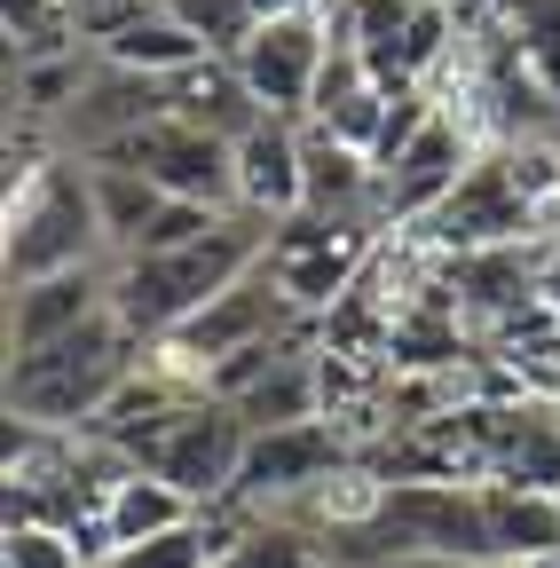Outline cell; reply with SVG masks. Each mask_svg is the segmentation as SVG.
I'll return each mask as SVG.
<instances>
[{
    "label": "cell",
    "mask_w": 560,
    "mask_h": 568,
    "mask_svg": "<svg viewBox=\"0 0 560 568\" xmlns=\"http://www.w3.org/2000/svg\"><path fill=\"white\" fill-rule=\"evenodd\" d=\"M95 308H111V261H80V268L9 284V355H24V347H40L55 332L88 324Z\"/></svg>",
    "instance_id": "obj_13"
},
{
    "label": "cell",
    "mask_w": 560,
    "mask_h": 568,
    "mask_svg": "<svg viewBox=\"0 0 560 568\" xmlns=\"http://www.w3.org/2000/svg\"><path fill=\"white\" fill-rule=\"evenodd\" d=\"M230 63L245 71V88L261 95V111L308 119L316 80H324V63H332V17H324V0H301V9L261 17V24L230 48Z\"/></svg>",
    "instance_id": "obj_6"
},
{
    "label": "cell",
    "mask_w": 560,
    "mask_h": 568,
    "mask_svg": "<svg viewBox=\"0 0 560 568\" xmlns=\"http://www.w3.org/2000/svg\"><path fill=\"white\" fill-rule=\"evenodd\" d=\"M159 9H174L205 48H214V55H230V48L261 24V0H159Z\"/></svg>",
    "instance_id": "obj_19"
},
{
    "label": "cell",
    "mask_w": 560,
    "mask_h": 568,
    "mask_svg": "<svg viewBox=\"0 0 560 568\" xmlns=\"http://www.w3.org/2000/svg\"><path fill=\"white\" fill-rule=\"evenodd\" d=\"M205 506L182 489V481H166L159 466H143L134 458L111 489H103V529H111V545H134V537H159V529H182V521H197Z\"/></svg>",
    "instance_id": "obj_14"
},
{
    "label": "cell",
    "mask_w": 560,
    "mask_h": 568,
    "mask_svg": "<svg viewBox=\"0 0 560 568\" xmlns=\"http://www.w3.org/2000/svg\"><path fill=\"white\" fill-rule=\"evenodd\" d=\"M481 568H521V560H481Z\"/></svg>",
    "instance_id": "obj_23"
},
{
    "label": "cell",
    "mask_w": 560,
    "mask_h": 568,
    "mask_svg": "<svg viewBox=\"0 0 560 568\" xmlns=\"http://www.w3.org/2000/svg\"><path fill=\"white\" fill-rule=\"evenodd\" d=\"M0 568H88V545L72 521H9Z\"/></svg>",
    "instance_id": "obj_18"
},
{
    "label": "cell",
    "mask_w": 560,
    "mask_h": 568,
    "mask_svg": "<svg viewBox=\"0 0 560 568\" xmlns=\"http://www.w3.org/2000/svg\"><path fill=\"white\" fill-rule=\"evenodd\" d=\"M134 9H143V0H72V24H80V40L95 48L119 17H134Z\"/></svg>",
    "instance_id": "obj_21"
},
{
    "label": "cell",
    "mask_w": 560,
    "mask_h": 568,
    "mask_svg": "<svg viewBox=\"0 0 560 568\" xmlns=\"http://www.w3.org/2000/svg\"><path fill=\"white\" fill-rule=\"evenodd\" d=\"M379 568H474V560H458V552H435V545H403V552H387Z\"/></svg>",
    "instance_id": "obj_22"
},
{
    "label": "cell",
    "mask_w": 560,
    "mask_h": 568,
    "mask_svg": "<svg viewBox=\"0 0 560 568\" xmlns=\"http://www.w3.org/2000/svg\"><path fill=\"white\" fill-rule=\"evenodd\" d=\"M88 190H95V213H103V245H111V261L134 253V237H143L151 213L166 205V190H159L143 166H126V159H88Z\"/></svg>",
    "instance_id": "obj_17"
},
{
    "label": "cell",
    "mask_w": 560,
    "mask_h": 568,
    "mask_svg": "<svg viewBox=\"0 0 560 568\" xmlns=\"http://www.w3.org/2000/svg\"><path fill=\"white\" fill-rule=\"evenodd\" d=\"M230 205H205V197H166L159 213H151V230L134 237V253H166V245H190V237H205L222 222Z\"/></svg>",
    "instance_id": "obj_20"
},
{
    "label": "cell",
    "mask_w": 560,
    "mask_h": 568,
    "mask_svg": "<svg viewBox=\"0 0 560 568\" xmlns=\"http://www.w3.org/2000/svg\"><path fill=\"white\" fill-rule=\"evenodd\" d=\"M268 237H276L268 213L230 205L222 222L205 230V237H190V245H166V253H119V261H111V308H119V324L143 332V339L174 332L182 316H197L214 293H230L245 268H261V261H268Z\"/></svg>",
    "instance_id": "obj_1"
},
{
    "label": "cell",
    "mask_w": 560,
    "mask_h": 568,
    "mask_svg": "<svg viewBox=\"0 0 560 568\" xmlns=\"http://www.w3.org/2000/svg\"><path fill=\"white\" fill-rule=\"evenodd\" d=\"M237 205H245V213H268V222H285V213H301V205H308L301 119L261 111V119L237 134Z\"/></svg>",
    "instance_id": "obj_12"
},
{
    "label": "cell",
    "mask_w": 560,
    "mask_h": 568,
    "mask_svg": "<svg viewBox=\"0 0 560 568\" xmlns=\"http://www.w3.org/2000/svg\"><path fill=\"white\" fill-rule=\"evenodd\" d=\"M245 443H253V426H245L237 403H222V395H182V403H166L143 435L126 443V458L159 466L166 481H182V489L197 497V506H214V497L237 489Z\"/></svg>",
    "instance_id": "obj_4"
},
{
    "label": "cell",
    "mask_w": 560,
    "mask_h": 568,
    "mask_svg": "<svg viewBox=\"0 0 560 568\" xmlns=\"http://www.w3.org/2000/svg\"><path fill=\"white\" fill-rule=\"evenodd\" d=\"M387 514L435 552H458V560H498L489 545V506H481V481H387Z\"/></svg>",
    "instance_id": "obj_11"
},
{
    "label": "cell",
    "mask_w": 560,
    "mask_h": 568,
    "mask_svg": "<svg viewBox=\"0 0 560 568\" xmlns=\"http://www.w3.org/2000/svg\"><path fill=\"white\" fill-rule=\"evenodd\" d=\"M489 506V545L498 560H537L560 545V489H521V481H481Z\"/></svg>",
    "instance_id": "obj_16"
},
{
    "label": "cell",
    "mask_w": 560,
    "mask_h": 568,
    "mask_svg": "<svg viewBox=\"0 0 560 568\" xmlns=\"http://www.w3.org/2000/svg\"><path fill=\"white\" fill-rule=\"evenodd\" d=\"M95 159H126V166H143L166 197H205V205H237V134H214V126H197L182 111L151 119V126H134L126 142H111V151Z\"/></svg>",
    "instance_id": "obj_7"
},
{
    "label": "cell",
    "mask_w": 560,
    "mask_h": 568,
    "mask_svg": "<svg viewBox=\"0 0 560 568\" xmlns=\"http://www.w3.org/2000/svg\"><path fill=\"white\" fill-rule=\"evenodd\" d=\"M95 55L103 63H126V71H159V80H174V71H190L197 55H214L174 9H159V0H143L134 17H119L103 40H95Z\"/></svg>",
    "instance_id": "obj_15"
},
{
    "label": "cell",
    "mask_w": 560,
    "mask_h": 568,
    "mask_svg": "<svg viewBox=\"0 0 560 568\" xmlns=\"http://www.w3.org/2000/svg\"><path fill=\"white\" fill-rule=\"evenodd\" d=\"M347 466V426L324 410V418H301V426H261L245 443V466H237V489L253 514H285L316 481H332Z\"/></svg>",
    "instance_id": "obj_8"
},
{
    "label": "cell",
    "mask_w": 560,
    "mask_h": 568,
    "mask_svg": "<svg viewBox=\"0 0 560 568\" xmlns=\"http://www.w3.org/2000/svg\"><path fill=\"white\" fill-rule=\"evenodd\" d=\"M293 324H308V308L285 293V276L261 261V268H245V276L230 284V293L205 301L197 316H182L174 332H159L143 355H151L159 372H174L182 387L205 395V372H214L230 347H245V339H276V332H293Z\"/></svg>",
    "instance_id": "obj_3"
},
{
    "label": "cell",
    "mask_w": 560,
    "mask_h": 568,
    "mask_svg": "<svg viewBox=\"0 0 560 568\" xmlns=\"http://www.w3.org/2000/svg\"><path fill=\"white\" fill-rule=\"evenodd\" d=\"M418 230H427L435 253H489V245H529V237H544V213H537V197L521 190L506 142H489V151L466 166V182H458Z\"/></svg>",
    "instance_id": "obj_5"
},
{
    "label": "cell",
    "mask_w": 560,
    "mask_h": 568,
    "mask_svg": "<svg viewBox=\"0 0 560 568\" xmlns=\"http://www.w3.org/2000/svg\"><path fill=\"white\" fill-rule=\"evenodd\" d=\"M489 151V142L458 119V111H435L427 119V134H418L410 142V151L379 174V197H387V230H418V222H427V213L466 182V166Z\"/></svg>",
    "instance_id": "obj_9"
},
{
    "label": "cell",
    "mask_w": 560,
    "mask_h": 568,
    "mask_svg": "<svg viewBox=\"0 0 560 568\" xmlns=\"http://www.w3.org/2000/svg\"><path fill=\"white\" fill-rule=\"evenodd\" d=\"M166 111H174V95H166L159 71H126V63H103L95 55L88 88L72 95V111L55 119V142H63V151L80 142V159H95V151H111V142H126L134 126H151Z\"/></svg>",
    "instance_id": "obj_10"
},
{
    "label": "cell",
    "mask_w": 560,
    "mask_h": 568,
    "mask_svg": "<svg viewBox=\"0 0 560 568\" xmlns=\"http://www.w3.org/2000/svg\"><path fill=\"white\" fill-rule=\"evenodd\" d=\"M134 364H143V332H126L119 308H95L88 324L9 355V410L40 418V426H63V435H88Z\"/></svg>",
    "instance_id": "obj_2"
}]
</instances>
